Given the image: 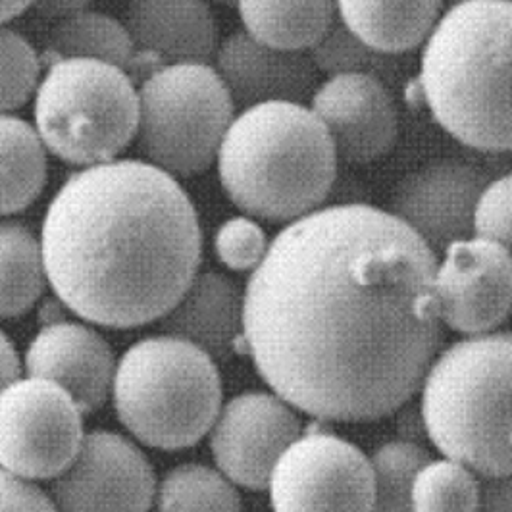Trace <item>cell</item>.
Masks as SVG:
<instances>
[{
    "label": "cell",
    "instance_id": "obj_28",
    "mask_svg": "<svg viewBox=\"0 0 512 512\" xmlns=\"http://www.w3.org/2000/svg\"><path fill=\"white\" fill-rule=\"evenodd\" d=\"M480 476L453 459L430 461L412 487L414 512H476Z\"/></svg>",
    "mask_w": 512,
    "mask_h": 512
},
{
    "label": "cell",
    "instance_id": "obj_11",
    "mask_svg": "<svg viewBox=\"0 0 512 512\" xmlns=\"http://www.w3.org/2000/svg\"><path fill=\"white\" fill-rule=\"evenodd\" d=\"M156 487L153 466L133 441L95 430L52 480L51 499L56 512H151Z\"/></svg>",
    "mask_w": 512,
    "mask_h": 512
},
{
    "label": "cell",
    "instance_id": "obj_25",
    "mask_svg": "<svg viewBox=\"0 0 512 512\" xmlns=\"http://www.w3.org/2000/svg\"><path fill=\"white\" fill-rule=\"evenodd\" d=\"M41 239L18 222L0 224V320L33 307L47 285Z\"/></svg>",
    "mask_w": 512,
    "mask_h": 512
},
{
    "label": "cell",
    "instance_id": "obj_4",
    "mask_svg": "<svg viewBox=\"0 0 512 512\" xmlns=\"http://www.w3.org/2000/svg\"><path fill=\"white\" fill-rule=\"evenodd\" d=\"M220 183L243 214L291 224L322 208L337 181V156L308 104L241 110L216 158Z\"/></svg>",
    "mask_w": 512,
    "mask_h": 512
},
{
    "label": "cell",
    "instance_id": "obj_21",
    "mask_svg": "<svg viewBox=\"0 0 512 512\" xmlns=\"http://www.w3.org/2000/svg\"><path fill=\"white\" fill-rule=\"evenodd\" d=\"M253 39L283 49L310 52L337 20L335 0H235Z\"/></svg>",
    "mask_w": 512,
    "mask_h": 512
},
{
    "label": "cell",
    "instance_id": "obj_5",
    "mask_svg": "<svg viewBox=\"0 0 512 512\" xmlns=\"http://www.w3.org/2000/svg\"><path fill=\"white\" fill-rule=\"evenodd\" d=\"M422 422L447 459L478 476H512V333L470 335L437 355Z\"/></svg>",
    "mask_w": 512,
    "mask_h": 512
},
{
    "label": "cell",
    "instance_id": "obj_29",
    "mask_svg": "<svg viewBox=\"0 0 512 512\" xmlns=\"http://www.w3.org/2000/svg\"><path fill=\"white\" fill-rule=\"evenodd\" d=\"M41 64L26 37L0 26V114H12L35 95Z\"/></svg>",
    "mask_w": 512,
    "mask_h": 512
},
{
    "label": "cell",
    "instance_id": "obj_10",
    "mask_svg": "<svg viewBox=\"0 0 512 512\" xmlns=\"http://www.w3.org/2000/svg\"><path fill=\"white\" fill-rule=\"evenodd\" d=\"M274 512H374L370 459L328 432L301 436L270 476Z\"/></svg>",
    "mask_w": 512,
    "mask_h": 512
},
{
    "label": "cell",
    "instance_id": "obj_26",
    "mask_svg": "<svg viewBox=\"0 0 512 512\" xmlns=\"http://www.w3.org/2000/svg\"><path fill=\"white\" fill-rule=\"evenodd\" d=\"M156 512H243L241 497L220 470L187 462L156 487Z\"/></svg>",
    "mask_w": 512,
    "mask_h": 512
},
{
    "label": "cell",
    "instance_id": "obj_14",
    "mask_svg": "<svg viewBox=\"0 0 512 512\" xmlns=\"http://www.w3.org/2000/svg\"><path fill=\"white\" fill-rule=\"evenodd\" d=\"M299 437L301 420L287 401L276 393L249 391L222 405L210 430V451L230 482L260 491Z\"/></svg>",
    "mask_w": 512,
    "mask_h": 512
},
{
    "label": "cell",
    "instance_id": "obj_2",
    "mask_svg": "<svg viewBox=\"0 0 512 512\" xmlns=\"http://www.w3.org/2000/svg\"><path fill=\"white\" fill-rule=\"evenodd\" d=\"M54 295L79 318L131 330L166 316L199 274L203 230L178 178L147 160L81 168L47 208Z\"/></svg>",
    "mask_w": 512,
    "mask_h": 512
},
{
    "label": "cell",
    "instance_id": "obj_34",
    "mask_svg": "<svg viewBox=\"0 0 512 512\" xmlns=\"http://www.w3.org/2000/svg\"><path fill=\"white\" fill-rule=\"evenodd\" d=\"M22 362L12 341L0 332V393L16 380H20Z\"/></svg>",
    "mask_w": 512,
    "mask_h": 512
},
{
    "label": "cell",
    "instance_id": "obj_8",
    "mask_svg": "<svg viewBox=\"0 0 512 512\" xmlns=\"http://www.w3.org/2000/svg\"><path fill=\"white\" fill-rule=\"evenodd\" d=\"M237 108L212 64H174L143 77L137 141L147 162L174 178L216 162Z\"/></svg>",
    "mask_w": 512,
    "mask_h": 512
},
{
    "label": "cell",
    "instance_id": "obj_36",
    "mask_svg": "<svg viewBox=\"0 0 512 512\" xmlns=\"http://www.w3.org/2000/svg\"><path fill=\"white\" fill-rule=\"evenodd\" d=\"M33 4L35 0H0V26L22 16Z\"/></svg>",
    "mask_w": 512,
    "mask_h": 512
},
{
    "label": "cell",
    "instance_id": "obj_23",
    "mask_svg": "<svg viewBox=\"0 0 512 512\" xmlns=\"http://www.w3.org/2000/svg\"><path fill=\"white\" fill-rule=\"evenodd\" d=\"M310 56L322 76L360 74L374 77L391 89L393 95L405 93L416 83L418 62L409 54L378 51L355 37L339 20L333 22L326 37L310 51Z\"/></svg>",
    "mask_w": 512,
    "mask_h": 512
},
{
    "label": "cell",
    "instance_id": "obj_32",
    "mask_svg": "<svg viewBox=\"0 0 512 512\" xmlns=\"http://www.w3.org/2000/svg\"><path fill=\"white\" fill-rule=\"evenodd\" d=\"M0 512H56L51 495L0 468Z\"/></svg>",
    "mask_w": 512,
    "mask_h": 512
},
{
    "label": "cell",
    "instance_id": "obj_17",
    "mask_svg": "<svg viewBox=\"0 0 512 512\" xmlns=\"http://www.w3.org/2000/svg\"><path fill=\"white\" fill-rule=\"evenodd\" d=\"M214 68L239 112L264 103L308 104L322 83L310 52L276 49L247 31L220 43Z\"/></svg>",
    "mask_w": 512,
    "mask_h": 512
},
{
    "label": "cell",
    "instance_id": "obj_22",
    "mask_svg": "<svg viewBox=\"0 0 512 512\" xmlns=\"http://www.w3.org/2000/svg\"><path fill=\"white\" fill-rule=\"evenodd\" d=\"M47 153L37 129L14 114H0V216L18 214L39 199Z\"/></svg>",
    "mask_w": 512,
    "mask_h": 512
},
{
    "label": "cell",
    "instance_id": "obj_3",
    "mask_svg": "<svg viewBox=\"0 0 512 512\" xmlns=\"http://www.w3.org/2000/svg\"><path fill=\"white\" fill-rule=\"evenodd\" d=\"M418 95L462 145L512 151V0H461L422 45Z\"/></svg>",
    "mask_w": 512,
    "mask_h": 512
},
{
    "label": "cell",
    "instance_id": "obj_30",
    "mask_svg": "<svg viewBox=\"0 0 512 512\" xmlns=\"http://www.w3.org/2000/svg\"><path fill=\"white\" fill-rule=\"evenodd\" d=\"M268 237L251 216H233L214 237L218 260L233 272H255L268 253Z\"/></svg>",
    "mask_w": 512,
    "mask_h": 512
},
{
    "label": "cell",
    "instance_id": "obj_24",
    "mask_svg": "<svg viewBox=\"0 0 512 512\" xmlns=\"http://www.w3.org/2000/svg\"><path fill=\"white\" fill-rule=\"evenodd\" d=\"M66 58L99 60L128 72L133 62V43L126 24L93 10L58 20L52 27L43 60L51 64Z\"/></svg>",
    "mask_w": 512,
    "mask_h": 512
},
{
    "label": "cell",
    "instance_id": "obj_15",
    "mask_svg": "<svg viewBox=\"0 0 512 512\" xmlns=\"http://www.w3.org/2000/svg\"><path fill=\"white\" fill-rule=\"evenodd\" d=\"M308 106L328 131L339 164H372L391 153L399 139L395 95L374 77H326Z\"/></svg>",
    "mask_w": 512,
    "mask_h": 512
},
{
    "label": "cell",
    "instance_id": "obj_31",
    "mask_svg": "<svg viewBox=\"0 0 512 512\" xmlns=\"http://www.w3.org/2000/svg\"><path fill=\"white\" fill-rule=\"evenodd\" d=\"M474 235L495 241L512 256V174L489 181L476 208Z\"/></svg>",
    "mask_w": 512,
    "mask_h": 512
},
{
    "label": "cell",
    "instance_id": "obj_37",
    "mask_svg": "<svg viewBox=\"0 0 512 512\" xmlns=\"http://www.w3.org/2000/svg\"><path fill=\"white\" fill-rule=\"evenodd\" d=\"M208 2H222V4H230V2H235V0H208Z\"/></svg>",
    "mask_w": 512,
    "mask_h": 512
},
{
    "label": "cell",
    "instance_id": "obj_12",
    "mask_svg": "<svg viewBox=\"0 0 512 512\" xmlns=\"http://www.w3.org/2000/svg\"><path fill=\"white\" fill-rule=\"evenodd\" d=\"M489 181V172L476 162L434 158L395 185L387 212L439 258L455 241L474 235L476 208Z\"/></svg>",
    "mask_w": 512,
    "mask_h": 512
},
{
    "label": "cell",
    "instance_id": "obj_19",
    "mask_svg": "<svg viewBox=\"0 0 512 512\" xmlns=\"http://www.w3.org/2000/svg\"><path fill=\"white\" fill-rule=\"evenodd\" d=\"M245 293L224 274L205 272L181 295L176 307L160 318L166 335L193 343L212 359L245 353L243 339Z\"/></svg>",
    "mask_w": 512,
    "mask_h": 512
},
{
    "label": "cell",
    "instance_id": "obj_35",
    "mask_svg": "<svg viewBox=\"0 0 512 512\" xmlns=\"http://www.w3.org/2000/svg\"><path fill=\"white\" fill-rule=\"evenodd\" d=\"M91 2L93 0H35L33 10L43 18L58 22L62 18H68L72 14L87 10V6Z\"/></svg>",
    "mask_w": 512,
    "mask_h": 512
},
{
    "label": "cell",
    "instance_id": "obj_20",
    "mask_svg": "<svg viewBox=\"0 0 512 512\" xmlns=\"http://www.w3.org/2000/svg\"><path fill=\"white\" fill-rule=\"evenodd\" d=\"M445 0H335L337 20L362 43L391 54L420 49L443 16Z\"/></svg>",
    "mask_w": 512,
    "mask_h": 512
},
{
    "label": "cell",
    "instance_id": "obj_27",
    "mask_svg": "<svg viewBox=\"0 0 512 512\" xmlns=\"http://www.w3.org/2000/svg\"><path fill=\"white\" fill-rule=\"evenodd\" d=\"M430 461L426 449L405 439L378 447L370 459L374 474V512H414V480Z\"/></svg>",
    "mask_w": 512,
    "mask_h": 512
},
{
    "label": "cell",
    "instance_id": "obj_16",
    "mask_svg": "<svg viewBox=\"0 0 512 512\" xmlns=\"http://www.w3.org/2000/svg\"><path fill=\"white\" fill-rule=\"evenodd\" d=\"M126 29L133 43L131 74L212 64L220 47L208 0H129Z\"/></svg>",
    "mask_w": 512,
    "mask_h": 512
},
{
    "label": "cell",
    "instance_id": "obj_18",
    "mask_svg": "<svg viewBox=\"0 0 512 512\" xmlns=\"http://www.w3.org/2000/svg\"><path fill=\"white\" fill-rule=\"evenodd\" d=\"M24 366L29 376L62 387L85 414L101 409L112 395L118 362L101 333L56 318L33 337Z\"/></svg>",
    "mask_w": 512,
    "mask_h": 512
},
{
    "label": "cell",
    "instance_id": "obj_1",
    "mask_svg": "<svg viewBox=\"0 0 512 512\" xmlns=\"http://www.w3.org/2000/svg\"><path fill=\"white\" fill-rule=\"evenodd\" d=\"M437 256L378 206H322L287 224L245 287V353L320 420L372 422L422 387L443 345Z\"/></svg>",
    "mask_w": 512,
    "mask_h": 512
},
{
    "label": "cell",
    "instance_id": "obj_7",
    "mask_svg": "<svg viewBox=\"0 0 512 512\" xmlns=\"http://www.w3.org/2000/svg\"><path fill=\"white\" fill-rule=\"evenodd\" d=\"M35 91V129L66 164L89 168L116 160L137 137L139 89L126 70L66 58L47 64Z\"/></svg>",
    "mask_w": 512,
    "mask_h": 512
},
{
    "label": "cell",
    "instance_id": "obj_33",
    "mask_svg": "<svg viewBox=\"0 0 512 512\" xmlns=\"http://www.w3.org/2000/svg\"><path fill=\"white\" fill-rule=\"evenodd\" d=\"M476 512H512V476H480Z\"/></svg>",
    "mask_w": 512,
    "mask_h": 512
},
{
    "label": "cell",
    "instance_id": "obj_9",
    "mask_svg": "<svg viewBox=\"0 0 512 512\" xmlns=\"http://www.w3.org/2000/svg\"><path fill=\"white\" fill-rule=\"evenodd\" d=\"M83 410L56 384L27 376L0 393V468L29 482L54 480L77 457Z\"/></svg>",
    "mask_w": 512,
    "mask_h": 512
},
{
    "label": "cell",
    "instance_id": "obj_13",
    "mask_svg": "<svg viewBox=\"0 0 512 512\" xmlns=\"http://www.w3.org/2000/svg\"><path fill=\"white\" fill-rule=\"evenodd\" d=\"M434 299L447 328L466 335L495 330L512 310V256L478 235L455 241L437 258Z\"/></svg>",
    "mask_w": 512,
    "mask_h": 512
},
{
    "label": "cell",
    "instance_id": "obj_6",
    "mask_svg": "<svg viewBox=\"0 0 512 512\" xmlns=\"http://www.w3.org/2000/svg\"><path fill=\"white\" fill-rule=\"evenodd\" d=\"M112 399L120 422L137 441L180 451L210 434L222 409V380L210 355L164 333L141 339L124 353Z\"/></svg>",
    "mask_w": 512,
    "mask_h": 512
}]
</instances>
